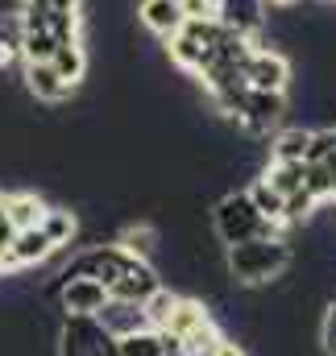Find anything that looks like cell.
Segmentation results:
<instances>
[{
  "label": "cell",
  "mask_w": 336,
  "mask_h": 356,
  "mask_svg": "<svg viewBox=\"0 0 336 356\" xmlns=\"http://www.w3.org/2000/svg\"><path fill=\"white\" fill-rule=\"evenodd\" d=\"M50 67H54V71H59L71 88H79V79L87 75V50H84V42H63V46L54 50Z\"/></svg>",
  "instance_id": "cell-19"
},
{
  "label": "cell",
  "mask_w": 336,
  "mask_h": 356,
  "mask_svg": "<svg viewBox=\"0 0 336 356\" xmlns=\"http://www.w3.org/2000/svg\"><path fill=\"white\" fill-rule=\"evenodd\" d=\"M59 356H121V340L96 315H63Z\"/></svg>",
  "instance_id": "cell-5"
},
{
  "label": "cell",
  "mask_w": 336,
  "mask_h": 356,
  "mask_svg": "<svg viewBox=\"0 0 336 356\" xmlns=\"http://www.w3.org/2000/svg\"><path fill=\"white\" fill-rule=\"evenodd\" d=\"M233 124H237L245 137H274V133L287 124V95L250 88L241 95L237 112H233Z\"/></svg>",
  "instance_id": "cell-6"
},
{
  "label": "cell",
  "mask_w": 336,
  "mask_h": 356,
  "mask_svg": "<svg viewBox=\"0 0 336 356\" xmlns=\"http://www.w3.org/2000/svg\"><path fill=\"white\" fill-rule=\"evenodd\" d=\"M245 83L257 91H278L287 95L291 91V79H295V67L291 58L278 50V46H253V54L245 58Z\"/></svg>",
  "instance_id": "cell-7"
},
{
  "label": "cell",
  "mask_w": 336,
  "mask_h": 356,
  "mask_svg": "<svg viewBox=\"0 0 336 356\" xmlns=\"http://www.w3.org/2000/svg\"><path fill=\"white\" fill-rule=\"evenodd\" d=\"M133 261H142V257L125 253L116 241H112V245H87V249H79V253L63 266L59 277H96V282H104V286L112 290V286L133 269Z\"/></svg>",
  "instance_id": "cell-4"
},
{
  "label": "cell",
  "mask_w": 336,
  "mask_h": 356,
  "mask_svg": "<svg viewBox=\"0 0 336 356\" xmlns=\"http://www.w3.org/2000/svg\"><path fill=\"white\" fill-rule=\"evenodd\" d=\"M4 207H8V220H13L17 232L42 228V220H46V211H50V203H46L42 195H33V191H13V195H4Z\"/></svg>",
  "instance_id": "cell-17"
},
{
  "label": "cell",
  "mask_w": 336,
  "mask_h": 356,
  "mask_svg": "<svg viewBox=\"0 0 336 356\" xmlns=\"http://www.w3.org/2000/svg\"><path fill=\"white\" fill-rule=\"evenodd\" d=\"M116 340H125V336H133V332H142V327H150V315H146V307L142 302H125V298H108V307L96 315Z\"/></svg>",
  "instance_id": "cell-14"
},
{
  "label": "cell",
  "mask_w": 336,
  "mask_h": 356,
  "mask_svg": "<svg viewBox=\"0 0 336 356\" xmlns=\"http://www.w3.org/2000/svg\"><path fill=\"white\" fill-rule=\"evenodd\" d=\"M13 236H17V228H13V220H8V207H4V191H0V249H8V245H13Z\"/></svg>",
  "instance_id": "cell-28"
},
{
  "label": "cell",
  "mask_w": 336,
  "mask_h": 356,
  "mask_svg": "<svg viewBox=\"0 0 336 356\" xmlns=\"http://www.w3.org/2000/svg\"><path fill=\"white\" fill-rule=\"evenodd\" d=\"M137 21H142L158 42H170V38L187 25V13H183V0H142V4H137Z\"/></svg>",
  "instance_id": "cell-12"
},
{
  "label": "cell",
  "mask_w": 336,
  "mask_h": 356,
  "mask_svg": "<svg viewBox=\"0 0 336 356\" xmlns=\"http://www.w3.org/2000/svg\"><path fill=\"white\" fill-rule=\"evenodd\" d=\"M50 257H59L54 241L42 232V228H25L13 236V245L4 249V273H25V269L46 266Z\"/></svg>",
  "instance_id": "cell-9"
},
{
  "label": "cell",
  "mask_w": 336,
  "mask_h": 356,
  "mask_svg": "<svg viewBox=\"0 0 336 356\" xmlns=\"http://www.w3.org/2000/svg\"><path fill=\"white\" fill-rule=\"evenodd\" d=\"M154 290H162V277H158L154 261H133V269H129L108 294H112V298H125V302H146Z\"/></svg>",
  "instance_id": "cell-15"
},
{
  "label": "cell",
  "mask_w": 336,
  "mask_h": 356,
  "mask_svg": "<svg viewBox=\"0 0 336 356\" xmlns=\"http://www.w3.org/2000/svg\"><path fill=\"white\" fill-rule=\"evenodd\" d=\"M59 46H63V42H59L54 33H25V42H21V63H50Z\"/></svg>",
  "instance_id": "cell-25"
},
{
  "label": "cell",
  "mask_w": 336,
  "mask_h": 356,
  "mask_svg": "<svg viewBox=\"0 0 336 356\" xmlns=\"http://www.w3.org/2000/svg\"><path fill=\"white\" fill-rule=\"evenodd\" d=\"M54 298H59V311H63V315H100L112 294H108V286L96 282V277H59Z\"/></svg>",
  "instance_id": "cell-8"
},
{
  "label": "cell",
  "mask_w": 336,
  "mask_h": 356,
  "mask_svg": "<svg viewBox=\"0 0 336 356\" xmlns=\"http://www.w3.org/2000/svg\"><path fill=\"white\" fill-rule=\"evenodd\" d=\"M21 79H25V91L33 99H42V104H63L75 91L50 63H21Z\"/></svg>",
  "instance_id": "cell-13"
},
{
  "label": "cell",
  "mask_w": 336,
  "mask_h": 356,
  "mask_svg": "<svg viewBox=\"0 0 336 356\" xmlns=\"http://www.w3.org/2000/svg\"><path fill=\"white\" fill-rule=\"evenodd\" d=\"M224 38H229V29H224L216 17H212V21H187V25L167 42V54L178 71L204 75V71L212 67V58H216V50H220Z\"/></svg>",
  "instance_id": "cell-3"
},
{
  "label": "cell",
  "mask_w": 336,
  "mask_h": 356,
  "mask_svg": "<svg viewBox=\"0 0 336 356\" xmlns=\"http://www.w3.org/2000/svg\"><path fill=\"white\" fill-rule=\"evenodd\" d=\"M261 178H266L282 199H291V195L303 191V182H307V162H266Z\"/></svg>",
  "instance_id": "cell-18"
},
{
  "label": "cell",
  "mask_w": 336,
  "mask_h": 356,
  "mask_svg": "<svg viewBox=\"0 0 336 356\" xmlns=\"http://www.w3.org/2000/svg\"><path fill=\"white\" fill-rule=\"evenodd\" d=\"M167 356H187V353H183V348H167Z\"/></svg>",
  "instance_id": "cell-32"
},
{
  "label": "cell",
  "mask_w": 336,
  "mask_h": 356,
  "mask_svg": "<svg viewBox=\"0 0 336 356\" xmlns=\"http://www.w3.org/2000/svg\"><path fill=\"white\" fill-rule=\"evenodd\" d=\"M224 340H229V336H224L216 323H208L204 332H195L191 340H183V353H187V356H220Z\"/></svg>",
  "instance_id": "cell-24"
},
{
  "label": "cell",
  "mask_w": 336,
  "mask_h": 356,
  "mask_svg": "<svg viewBox=\"0 0 336 356\" xmlns=\"http://www.w3.org/2000/svg\"><path fill=\"white\" fill-rule=\"evenodd\" d=\"M295 4H303V0H266V8H282V13H291Z\"/></svg>",
  "instance_id": "cell-30"
},
{
  "label": "cell",
  "mask_w": 336,
  "mask_h": 356,
  "mask_svg": "<svg viewBox=\"0 0 336 356\" xmlns=\"http://www.w3.org/2000/svg\"><path fill=\"white\" fill-rule=\"evenodd\" d=\"M116 245H121L125 253H133V257L150 261V257L158 253V232H154L150 224H129V228L116 236Z\"/></svg>",
  "instance_id": "cell-21"
},
{
  "label": "cell",
  "mask_w": 336,
  "mask_h": 356,
  "mask_svg": "<svg viewBox=\"0 0 336 356\" xmlns=\"http://www.w3.org/2000/svg\"><path fill=\"white\" fill-rule=\"evenodd\" d=\"M174 302H178V290H154L142 307H146V315H150V327H167V319H170V311H174Z\"/></svg>",
  "instance_id": "cell-26"
},
{
  "label": "cell",
  "mask_w": 336,
  "mask_h": 356,
  "mask_svg": "<svg viewBox=\"0 0 336 356\" xmlns=\"http://www.w3.org/2000/svg\"><path fill=\"white\" fill-rule=\"evenodd\" d=\"M212 232L224 249H233V245H245L257 236H278V224L257 211L250 191H229L212 203Z\"/></svg>",
  "instance_id": "cell-2"
},
{
  "label": "cell",
  "mask_w": 336,
  "mask_h": 356,
  "mask_svg": "<svg viewBox=\"0 0 336 356\" xmlns=\"http://www.w3.org/2000/svg\"><path fill=\"white\" fill-rule=\"evenodd\" d=\"M295 261L291 241L287 236H257L245 245L224 249V269L237 286H270L274 277H282Z\"/></svg>",
  "instance_id": "cell-1"
},
{
  "label": "cell",
  "mask_w": 336,
  "mask_h": 356,
  "mask_svg": "<svg viewBox=\"0 0 336 356\" xmlns=\"http://www.w3.org/2000/svg\"><path fill=\"white\" fill-rule=\"evenodd\" d=\"M25 4H46V8H79V0H25Z\"/></svg>",
  "instance_id": "cell-29"
},
{
  "label": "cell",
  "mask_w": 336,
  "mask_h": 356,
  "mask_svg": "<svg viewBox=\"0 0 336 356\" xmlns=\"http://www.w3.org/2000/svg\"><path fill=\"white\" fill-rule=\"evenodd\" d=\"M220 356H245V348H241L237 340H224V348H220Z\"/></svg>",
  "instance_id": "cell-31"
},
{
  "label": "cell",
  "mask_w": 336,
  "mask_h": 356,
  "mask_svg": "<svg viewBox=\"0 0 336 356\" xmlns=\"http://www.w3.org/2000/svg\"><path fill=\"white\" fill-rule=\"evenodd\" d=\"M320 348H324V356H336V294L328 298L324 319H320Z\"/></svg>",
  "instance_id": "cell-27"
},
{
  "label": "cell",
  "mask_w": 336,
  "mask_h": 356,
  "mask_svg": "<svg viewBox=\"0 0 336 356\" xmlns=\"http://www.w3.org/2000/svg\"><path fill=\"white\" fill-rule=\"evenodd\" d=\"M0 273H4V249H0Z\"/></svg>",
  "instance_id": "cell-33"
},
{
  "label": "cell",
  "mask_w": 336,
  "mask_h": 356,
  "mask_svg": "<svg viewBox=\"0 0 336 356\" xmlns=\"http://www.w3.org/2000/svg\"><path fill=\"white\" fill-rule=\"evenodd\" d=\"M216 21L250 42H261L266 33V0H220L216 4Z\"/></svg>",
  "instance_id": "cell-10"
},
{
  "label": "cell",
  "mask_w": 336,
  "mask_h": 356,
  "mask_svg": "<svg viewBox=\"0 0 336 356\" xmlns=\"http://www.w3.org/2000/svg\"><path fill=\"white\" fill-rule=\"evenodd\" d=\"M312 133H316V129H303V124H282V129L270 137V162H307Z\"/></svg>",
  "instance_id": "cell-16"
},
{
  "label": "cell",
  "mask_w": 336,
  "mask_h": 356,
  "mask_svg": "<svg viewBox=\"0 0 336 356\" xmlns=\"http://www.w3.org/2000/svg\"><path fill=\"white\" fill-rule=\"evenodd\" d=\"M208 323H216V319H212V307H208L204 298L178 294V302H174V311H170L167 327H158V332H167V336H174V340L183 344V340H191L195 332H204Z\"/></svg>",
  "instance_id": "cell-11"
},
{
  "label": "cell",
  "mask_w": 336,
  "mask_h": 356,
  "mask_svg": "<svg viewBox=\"0 0 336 356\" xmlns=\"http://www.w3.org/2000/svg\"><path fill=\"white\" fill-rule=\"evenodd\" d=\"M167 348L170 344L158 327H142V332L121 340V356H167Z\"/></svg>",
  "instance_id": "cell-23"
},
{
  "label": "cell",
  "mask_w": 336,
  "mask_h": 356,
  "mask_svg": "<svg viewBox=\"0 0 336 356\" xmlns=\"http://www.w3.org/2000/svg\"><path fill=\"white\" fill-rule=\"evenodd\" d=\"M42 232H46V236L54 241V249L63 253V249H71V241H75V232H79V220H75L71 207H50L46 220H42Z\"/></svg>",
  "instance_id": "cell-20"
},
{
  "label": "cell",
  "mask_w": 336,
  "mask_h": 356,
  "mask_svg": "<svg viewBox=\"0 0 336 356\" xmlns=\"http://www.w3.org/2000/svg\"><path fill=\"white\" fill-rule=\"evenodd\" d=\"M245 191H250V199L257 203V211H261L266 220H274V224H278V232H282V207H287V199H282V195H278V191H274L261 175L253 178Z\"/></svg>",
  "instance_id": "cell-22"
}]
</instances>
